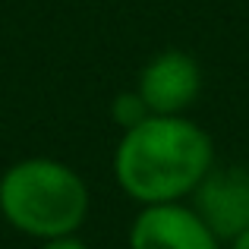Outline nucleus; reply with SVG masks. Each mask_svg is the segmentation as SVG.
Segmentation results:
<instances>
[{
    "label": "nucleus",
    "instance_id": "nucleus-4",
    "mask_svg": "<svg viewBox=\"0 0 249 249\" xmlns=\"http://www.w3.org/2000/svg\"><path fill=\"white\" fill-rule=\"evenodd\" d=\"M136 91L152 114H186L202 91V67L193 54L167 48L142 67Z\"/></svg>",
    "mask_w": 249,
    "mask_h": 249
},
{
    "label": "nucleus",
    "instance_id": "nucleus-6",
    "mask_svg": "<svg viewBox=\"0 0 249 249\" xmlns=\"http://www.w3.org/2000/svg\"><path fill=\"white\" fill-rule=\"evenodd\" d=\"M110 117H114V123L120 129H129L136 126V123H142L145 117H152V110H148V104L142 101L139 91H120V95L110 101Z\"/></svg>",
    "mask_w": 249,
    "mask_h": 249
},
{
    "label": "nucleus",
    "instance_id": "nucleus-5",
    "mask_svg": "<svg viewBox=\"0 0 249 249\" xmlns=\"http://www.w3.org/2000/svg\"><path fill=\"white\" fill-rule=\"evenodd\" d=\"M129 249H221V240L183 202L142 205L129 224Z\"/></svg>",
    "mask_w": 249,
    "mask_h": 249
},
{
    "label": "nucleus",
    "instance_id": "nucleus-3",
    "mask_svg": "<svg viewBox=\"0 0 249 249\" xmlns=\"http://www.w3.org/2000/svg\"><path fill=\"white\" fill-rule=\"evenodd\" d=\"M193 212L205 221V227L231 243L249 231V170L237 164H212L199 186L189 193Z\"/></svg>",
    "mask_w": 249,
    "mask_h": 249
},
{
    "label": "nucleus",
    "instance_id": "nucleus-1",
    "mask_svg": "<svg viewBox=\"0 0 249 249\" xmlns=\"http://www.w3.org/2000/svg\"><path fill=\"white\" fill-rule=\"evenodd\" d=\"M214 164V142L186 114H152L123 129L114 148V180L139 205L189 199Z\"/></svg>",
    "mask_w": 249,
    "mask_h": 249
},
{
    "label": "nucleus",
    "instance_id": "nucleus-2",
    "mask_svg": "<svg viewBox=\"0 0 249 249\" xmlns=\"http://www.w3.org/2000/svg\"><path fill=\"white\" fill-rule=\"evenodd\" d=\"M89 186L57 158H25L0 177V214L13 231L35 240L76 233L89 214Z\"/></svg>",
    "mask_w": 249,
    "mask_h": 249
},
{
    "label": "nucleus",
    "instance_id": "nucleus-8",
    "mask_svg": "<svg viewBox=\"0 0 249 249\" xmlns=\"http://www.w3.org/2000/svg\"><path fill=\"white\" fill-rule=\"evenodd\" d=\"M227 246H231V249H249V231H243L240 237H233Z\"/></svg>",
    "mask_w": 249,
    "mask_h": 249
},
{
    "label": "nucleus",
    "instance_id": "nucleus-7",
    "mask_svg": "<svg viewBox=\"0 0 249 249\" xmlns=\"http://www.w3.org/2000/svg\"><path fill=\"white\" fill-rule=\"evenodd\" d=\"M41 249H91L85 240H79L76 233H67V237H54V240H41Z\"/></svg>",
    "mask_w": 249,
    "mask_h": 249
}]
</instances>
